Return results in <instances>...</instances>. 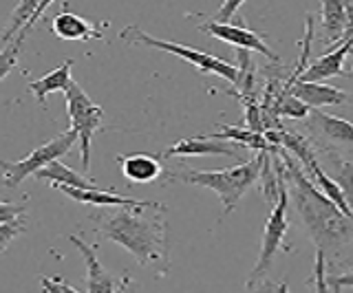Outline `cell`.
I'll return each instance as SVG.
<instances>
[{
  "mask_svg": "<svg viewBox=\"0 0 353 293\" xmlns=\"http://www.w3.org/2000/svg\"><path fill=\"white\" fill-rule=\"evenodd\" d=\"M334 168H336V175L334 181L340 186L342 194H345V201L349 205V210L353 212V161L347 159H338L334 157Z\"/></svg>",
  "mask_w": 353,
  "mask_h": 293,
  "instance_id": "603a6c76",
  "label": "cell"
},
{
  "mask_svg": "<svg viewBox=\"0 0 353 293\" xmlns=\"http://www.w3.org/2000/svg\"><path fill=\"white\" fill-rule=\"evenodd\" d=\"M66 197H71L80 203H93V205H113V208H154L157 201H137L130 197H119L115 192H104V190H75V188H58Z\"/></svg>",
  "mask_w": 353,
  "mask_h": 293,
  "instance_id": "9a60e30c",
  "label": "cell"
},
{
  "mask_svg": "<svg viewBox=\"0 0 353 293\" xmlns=\"http://www.w3.org/2000/svg\"><path fill=\"white\" fill-rule=\"evenodd\" d=\"M272 111L276 115H285V117H294V119H303L307 117L309 113H312V108H309L307 104H303L298 97L294 95H281L276 97V102L272 106Z\"/></svg>",
  "mask_w": 353,
  "mask_h": 293,
  "instance_id": "cb8c5ba5",
  "label": "cell"
},
{
  "mask_svg": "<svg viewBox=\"0 0 353 293\" xmlns=\"http://www.w3.org/2000/svg\"><path fill=\"white\" fill-rule=\"evenodd\" d=\"M309 126L318 130L325 139L334 141V144H351L353 146V124L349 119L327 115L323 111H312L309 113Z\"/></svg>",
  "mask_w": 353,
  "mask_h": 293,
  "instance_id": "2e32d148",
  "label": "cell"
},
{
  "mask_svg": "<svg viewBox=\"0 0 353 293\" xmlns=\"http://www.w3.org/2000/svg\"><path fill=\"white\" fill-rule=\"evenodd\" d=\"M276 170H279L281 177V192H279V201L274 203V208L265 221V232H263V241H261V252L259 260L254 265L252 274L248 278V289L254 287L256 282L265 280V274L272 265L274 256L281 252V247L285 243L287 230H290V221H287V205H290V188H287V168L285 161H276Z\"/></svg>",
  "mask_w": 353,
  "mask_h": 293,
  "instance_id": "277c9868",
  "label": "cell"
},
{
  "mask_svg": "<svg viewBox=\"0 0 353 293\" xmlns=\"http://www.w3.org/2000/svg\"><path fill=\"white\" fill-rule=\"evenodd\" d=\"M351 51V42L349 40H340L336 47H329V51L323 58H318L307 67L303 73V82H325L329 78H336L342 75V67H345V58Z\"/></svg>",
  "mask_w": 353,
  "mask_h": 293,
  "instance_id": "7c38bea8",
  "label": "cell"
},
{
  "mask_svg": "<svg viewBox=\"0 0 353 293\" xmlns=\"http://www.w3.org/2000/svg\"><path fill=\"white\" fill-rule=\"evenodd\" d=\"M71 69H73V60H64L60 67H55L53 71H49L44 78L29 82V91L36 95V100L40 102V106H47V95L53 91H66L71 84Z\"/></svg>",
  "mask_w": 353,
  "mask_h": 293,
  "instance_id": "d6986e66",
  "label": "cell"
},
{
  "mask_svg": "<svg viewBox=\"0 0 353 293\" xmlns=\"http://www.w3.org/2000/svg\"><path fill=\"white\" fill-rule=\"evenodd\" d=\"M323 29L325 40L329 47H336L342 40L349 25V3H336V0H325L323 5Z\"/></svg>",
  "mask_w": 353,
  "mask_h": 293,
  "instance_id": "ac0fdd59",
  "label": "cell"
},
{
  "mask_svg": "<svg viewBox=\"0 0 353 293\" xmlns=\"http://www.w3.org/2000/svg\"><path fill=\"white\" fill-rule=\"evenodd\" d=\"M281 159L287 168V181H290V194L296 205V212L301 214L309 236L314 238L320 252H331L353 241V219L342 214L323 192H320L312 179H309L303 166L298 164L287 150H279Z\"/></svg>",
  "mask_w": 353,
  "mask_h": 293,
  "instance_id": "7a4b0ae2",
  "label": "cell"
},
{
  "mask_svg": "<svg viewBox=\"0 0 353 293\" xmlns=\"http://www.w3.org/2000/svg\"><path fill=\"white\" fill-rule=\"evenodd\" d=\"M119 38L130 42V45H146V47H154V49L168 51V53H172V56H176V58H183L185 62H190L192 67H196L199 71L221 75V78L232 82V84L239 82V67H234V64H230L225 60L216 58L214 53L199 51V49L185 47V45H176V42H170V40H159V38L146 34V31L135 27V25L121 29Z\"/></svg>",
  "mask_w": 353,
  "mask_h": 293,
  "instance_id": "5b68a950",
  "label": "cell"
},
{
  "mask_svg": "<svg viewBox=\"0 0 353 293\" xmlns=\"http://www.w3.org/2000/svg\"><path fill=\"white\" fill-rule=\"evenodd\" d=\"M44 9H49V3L44 0V3L40 5V9H38V14L33 16L29 23H27V27H22L18 34H16V38L9 42V45H5V49H3V58H0V78L3 80H7V75L11 73V69L16 67V62H18V51H20V47H22V42H25V38H27V34L33 29V25L38 23L40 20V16L44 14Z\"/></svg>",
  "mask_w": 353,
  "mask_h": 293,
  "instance_id": "44dd1931",
  "label": "cell"
},
{
  "mask_svg": "<svg viewBox=\"0 0 353 293\" xmlns=\"http://www.w3.org/2000/svg\"><path fill=\"white\" fill-rule=\"evenodd\" d=\"M42 3H36V0H25V3H20L16 9H14V14L9 16V25L7 29L3 31V42L5 45H9L11 40L16 38V34L22 29V27H27V23L38 14V9H40Z\"/></svg>",
  "mask_w": 353,
  "mask_h": 293,
  "instance_id": "7402d4cb",
  "label": "cell"
},
{
  "mask_svg": "<svg viewBox=\"0 0 353 293\" xmlns=\"http://www.w3.org/2000/svg\"><path fill=\"white\" fill-rule=\"evenodd\" d=\"M77 141V133L73 128L64 130L55 139L42 144L40 148H36L33 153H29L25 159L20 161H3V183L7 188H16L22 181L38 175L40 170H44L47 166H51L53 161H60V157H64L69 150L73 148V144Z\"/></svg>",
  "mask_w": 353,
  "mask_h": 293,
  "instance_id": "52a82bcc",
  "label": "cell"
},
{
  "mask_svg": "<svg viewBox=\"0 0 353 293\" xmlns=\"http://www.w3.org/2000/svg\"><path fill=\"white\" fill-rule=\"evenodd\" d=\"M165 208L157 203L154 208H119L110 216H104V238L121 245L139 260V265L154 267V276H165L170 267L168 232H165Z\"/></svg>",
  "mask_w": 353,
  "mask_h": 293,
  "instance_id": "6da1fadb",
  "label": "cell"
},
{
  "mask_svg": "<svg viewBox=\"0 0 353 293\" xmlns=\"http://www.w3.org/2000/svg\"><path fill=\"white\" fill-rule=\"evenodd\" d=\"M117 164L121 166V175L130 183H152L163 175L161 161L154 155H117Z\"/></svg>",
  "mask_w": 353,
  "mask_h": 293,
  "instance_id": "4fadbf2b",
  "label": "cell"
},
{
  "mask_svg": "<svg viewBox=\"0 0 353 293\" xmlns=\"http://www.w3.org/2000/svg\"><path fill=\"white\" fill-rule=\"evenodd\" d=\"M331 293H342V289H331Z\"/></svg>",
  "mask_w": 353,
  "mask_h": 293,
  "instance_id": "4dcf8cb0",
  "label": "cell"
},
{
  "mask_svg": "<svg viewBox=\"0 0 353 293\" xmlns=\"http://www.w3.org/2000/svg\"><path fill=\"white\" fill-rule=\"evenodd\" d=\"M243 7L241 0H228V3L221 5L216 12L210 16V23H219V25H230V18L234 16L239 9Z\"/></svg>",
  "mask_w": 353,
  "mask_h": 293,
  "instance_id": "d4e9b609",
  "label": "cell"
},
{
  "mask_svg": "<svg viewBox=\"0 0 353 293\" xmlns=\"http://www.w3.org/2000/svg\"><path fill=\"white\" fill-rule=\"evenodd\" d=\"M205 157V155H223V157H234V159H243L239 144H230V141H214V139H205L203 135L196 137H188V139H179L165 150L163 157Z\"/></svg>",
  "mask_w": 353,
  "mask_h": 293,
  "instance_id": "30bf717a",
  "label": "cell"
},
{
  "mask_svg": "<svg viewBox=\"0 0 353 293\" xmlns=\"http://www.w3.org/2000/svg\"><path fill=\"white\" fill-rule=\"evenodd\" d=\"M268 153H259L254 159L243 161L236 168H225V170H176L170 172L172 179L183 181V183H194V186L210 188L219 194L221 203H223L225 214L232 212L239 205L254 183H256L263 175V164Z\"/></svg>",
  "mask_w": 353,
  "mask_h": 293,
  "instance_id": "3957f363",
  "label": "cell"
},
{
  "mask_svg": "<svg viewBox=\"0 0 353 293\" xmlns=\"http://www.w3.org/2000/svg\"><path fill=\"white\" fill-rule=\"evenodd\" d=\"M290 95L298 97L312 111H318V106H340L353 100V95L336 89V86H329L323 82H303V80H298L292 86Z\"/></svg>",
  "mask_w": 353,
  "mask_h": 293,
  "instance_id": "8fae6325",
  "label": "cell"
},
{
  "mask_svg": "<svg viewBox=\"0 0 353 293\" xmlns=\"http://www.w3.org/2000/svg\"><path fill=\"white\" fill-rule=\"evenodd\" d=\"M314 282H316V293H331L329 280L325 274V252H316V274H314Z\"/></svg>",
  "mask_w": 353,
  "mask_h": 293,
  "instance_id": "484cf974",
  "label": "cell"
},
{
  "mask_svg": "<svg viewBox=\"0 0 353 293\" xmlns=\"http://www.w3.org/2000/svg\"><path fill=\"white\" fill-rule=\"evenodd\" d=\"M40 287L44 293H80L75 287H71L64 278H40Z\"/></svg>",
  "mask_w": 353,
  "mask_h": 293,
  "instance_id": "4316f807",
  "label": "cell"
},
{
  "mask_svg": "<svg viewBox=\"0 0 353 293\" xmlns=\"http://www.w3.org/2000/svg\"><path fill=\"white\" fill-rule=\"evenodd\" d=\"M66 97V113L71 119V128L77 133V141H80V150H82V170L88 172L91 168V141L95 133L102 130V115L104 108L91 102L82 86L75 80H71L69 89L64 91Z\"/></svg>",
  "mask_w": 353,
  "mask_h": 293,
  "instance_id": "8992f818",
  "label": "cell"
},
{
  "mask_svg": "<svg viewBox=\"0 0 353 293\" xmlns=\"http://www.w3.org/2000/svg\"><path fill=\"white\" fill-rule=\"evenodd\" d=\"M199 29L205 31V34L210 36H214L219 40H223V42H230V45H234L239 49H248V51H259L263 53L265 58H270L272 62H279V56L270 49V45L265 42L263 34H259V31H252L245 27V23H241L239 25H219V23H201L199 25Z\"/></svg>",
  "mask_w": 353,
  "mask_h": 293,
  "instance_id": "9c48e42d",
  "label": "cell"
},
{
  "mask_svg": "<svg viewBox=\"0 0 353 293\" xmlns=\"http://www.w3.org/2000/svg\"><path fill=\"white\" fill-rule=\"evenodd\" d=\"M342 40H349L351 42L349 56H353V5L351 3H349V25H347V31H345V36H342Z\"/></svg>",
  "mask_w": 353,
  "mask_h": 293,
  "instance_id": "f546056e",
  "label": "cell"
},
{
  "mask_svg": "<svg viewBox=\"0 0 353 293\" xmlns=\"http://www.w3.org/2000/svg\"><path fill=\"white\" fill-rule=\"evenodd\" d=\"M250 293H290V282L281 280V282H272V280H261L254 287L248 289Z\"/></svg>",
  "mask_w": 353,
  "mask_h": 293,
  "instance_id": "83f0119b",
  "label": "cell"
},
{
  "mask_svg": "<svg viewBox=\"0 0 353 293\" xmlns=\"http://www.w3.org/2000/svg\"><path fill=\"white\" fill-rule=\"evenodd\" d=\"M22 232H27V199L22 203H0V245L3 252Z\"/></svg>",
  "mask_w": 353,
  "mask_h": 293,
  "instance_id": "e0dca14e",
  "label": "cell"
},
{
  "mask_svg": "<svg viewBox=\"0 0 353 293\" xmlns=\"http://www.w3.org/2000/svg\"><path fill=\"white\" fill-rule=\"evenodd\" d=\"M38 179H47L53 183V188H75V190H99L95 179H88L84 175H77L75 170H71L69 166L60 164V161H53L51 166H47L44 170H40Z\"/></svg>",
  "mask_w": 353,
  "mask_h": 293,
  "instance_id": "ffe728a7",
  "label": "cell"
},
{
  "mask_svg": "<svg viewBox=\"0 0 353 293\" xmlns=\"http://www.w3.org/2000/svg\"><path fill=\"white\" fill-rule=\"evenodd\" d=\"M329 280V287L331 289H345V287H353V271L349 274H342V276H331Z\"/></svg>",
  "mask_w": 353,
  "mask_h": 293,
  "instance_id": "f1b7e54d",
  "label": "cell"
},
{
  "mask_svg": "<svg viewBox=\"0 0 353 293\" xmlns=\"http://www.w3.org/2000/svg\"><path fill=\"white\" fill-rule=\"evenodd\" d=\"M69 241L80 249L82 256H84V263H86V291L88 293H124L128 287V274L115 280L113 276L108 274L104 269V265L97 260L95 254V247L97 245H88L86 241H82L80 236H69Z\"/></svg>",
  "mask_w": 353,
  "mask_h": 293,
  "instance_id": "ba28073f",
  "label": "cell"
},
{
  "mask_svg": "<svg viewBox=\"0 0 353 293\" xmlns=\"http://www.w3.org/2000/svg\"><path fill=\"white\" fill-rule=\"evenodd\" d=\"M51 31L60 40H91V38H104L102 31L95 29L84 16L73 14L69 9H64L53 18Z\"/></svg>",
  "mask_w": 353,
  "mask_h": 293,
  "instance_id": "5bb4252c",
  "label": "cell"
}]
</instances>
